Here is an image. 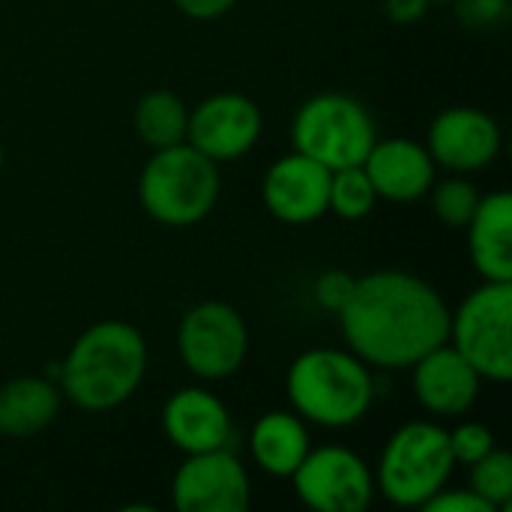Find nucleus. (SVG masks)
<instances>
[{
    "label": "nucleus",
    "instance_id": "1",
    "mask_svg": "<svg viewBox=\"0 0 512 512\" xmlns=\"http://www.w3.org/2000/svg\"><path fill=\"white\" fill-rule=\"evenodd\" d=\"M336 315L351 351L378 369H411L450 336L444 297L426 279L405 270H375L354 279Z\"/></svg>",
    "mask_w": 512,
    "mask_h": 512
},
{
    "label": "nucleus",
    "instance_id": "2",
    "mask_svg": "<svg viewBox=\"0 0 512 512\" xmlns=\"http://www.w3.org/2000/svg\"><path fill=\"white\" fill-rule=\"evenodd\" d=\"M147 342L126 321H99L87 327L57 366L60 393L84 411H111L123 405L144 381Z\"/></svg>",
    "mask_w": 512,
    "mask_h": 512
},
{
    "label": "nucleus",
    "instance_id": "3",
    "mask_svg": "<svg viewBox=\"0 0 512 512\" xmlns=\"http://www.w3.org/2000/svg\"><path fill=\"white\" fill-rule=\"evenodd\" d=\"M285 390L294 414L324 429H348L360 423L375 402L369 366L354 351L339 348L300 354L288 369Z\"/></svg>",
    "mask_w": 512,
    "mask_h": 512
},
{
    "label": "nucleus",
    "instance_id": "4",
    "mask_svg": "<svg viewBox=\"0 0 512 512\" xmlns=\"http://www.w3.org/2000/svg\"><path fill=\"white\" fill-rule=\"evenodd\" d=\"M138 201L159 225L189 228L216 207L219 168L186 141L153 150L138 180Z\"/></svg>",
    "mask_w": 512,
    "mask_h": 512
},
{
    "label": "nucleus",
    "instance_id": "5",
    "mask_svg": "<svg viewBox=\"0 0 512 512\" xmlns=\"http://www.w3.org/2000/svg\"><path fill=\"white\" fill-rule=\"evenodd\" d=\"M450 435L444 426L417 420L396 429L381 453L375 489L396 507H426L453 474Z\"/></svg>",
    "mask_w": 512,
    "mask_h": 512
},
{
    "label": "nucleus",
    "instance_id": "6",
    "mask_svg": "<svg viewBox=\"0 0 512 512\" xmlns=\"http://www.w3.org/2000/svg\"><path fill=\"white\" fill-rule=\"evenodd\" d=\"M294 147L330 171L363 165L372 150L375 120L366 105L348 93H318L306 99L291 126Z\"/></svg>",
    "mask_w": 512,
    "mask_h": 512
},
{
    "label": "nucleus",
    "instance_id": "7",
    "mask_svg": "<svg viewBox=\"0 0 512 512\" xmlns=\"http://www.w3.org/2000/svg\"><path fill=\"white\" fill-rule=\"evenodd\" d=\"M447 342L480 372L483 381L512 378V282H483L450 315Z\"/></svg>",
    "mask_w": 512,
    "mask_h": 512
},
{
    "label": "nucleus",
    "instance_id": "8",
    "mask_svg": "<svg viewBox=\"0 0 512 512\" xmlns=\"http://www.w3.org/2000/svg\"><path fill=\"white\" fill-rule=\"evenodd\" d=\"M177 351L195 378L222 381L243 366L249 351V327L234 306L207 300L183 315L177 330Z\"/></svg>",
    "mask_w": 512,
    "mask_h": 512
},
{
    "label": "nucleus",
    "instance_id": "9",
    "mask_svg": "<svg viewBox=\"0 0 512 512\" xmlns=\"http://www.w3.org/2000/svg\"><path fill=\"white\" fill-rule=\"evenodd\" d=\"M291 480L297 498L318 512H363L375 498L369 465L345 447L309 450Z\"/></svg>",
    "mask_w": 512,
    "mask_h": 512
},
{
    "label": "nucleus",
    "instance_id": "10",
    "mask_svg": "<svg viewBox=\"0 0 512 512\" xmlns=\"http://www.w3.org/2000/svg\"><path fill=\"white\" fill-rule=\"evenodd\" d=\"M171 501L180 512H243L252 501L249 474L228 447L192 453L174 474Z\"/></svg>",
    "mask_w": 512,
    "mask_h": 512
},
{
    "label": "nucleus",
    "instance_id": "11",
    "mask_svg": "<svg viewBox=\"0 0 512 512\" xmlns=\"http://www.w3.org/2000/svg\"><path fill=\"white\" fill-rule=\"evenodd\" d=\"M261 111L243 93H216L189 111L186 144H192L207 159L234 162L246 156L261 138Z\"/></svg>",
    "mask_w": 512,
    "mask_h": 512
},
{
    "label": "nucleus",
    "instance_id": "12",
    "mask_svg": "<svg viewBox=\"0 0 512 512\" xmlns=\"http://www.w3.org/2000/svg\"><path fill=\"white\" fill-rule=\"evenodd\" d=\"M261 198L279 222L309 225L330 210V168L294 150L267 168Z\"/></svg>",
    "mask_w": 512,
    "mask_h": 512
},
{
    "label": "nucleus",
    "instance_id": "13",
    "mask_svg": "<svg viewBox=\"0 0 512 512\" xmlns=\"http://www.w3.org/2000/svg\"><path fill=\"white\" fill-rule=\"evenodd\" d=\"M426 150L441 168L459 174L480 171L498 156L501 129L486 111L471 105H453L432 120Z\"/></svg>",
    "mask_w": 512,
    "mask_h": 512
},
{
    "label": "nucleus",
    "instance_id": "14",
    "mask_svg": "<svg viewBox=\"0 0 512 512\" xmlns=\"http://www.w3.org/2000/svg\"><path fill=\"white\" fill-rule=\"evenodd\" d=\"M411 369H414V396L429 414L459 417L474 408L483 378L450 342L423 354Z\"/></svg>",
    "mask_w": 512,
    "mask_h": 512
},
{
    "label": "nucleus",
    "instance_id": "15",
    "mask_svg": "<svg viewBox=\"0 0 512 512\" xmlns=\"http://www.w3.org/2000/svg\"><path fill=\"white\" fill-rule=\"evenodd\" d=\"M162 429L180 453H210L228 447L234 435L225 402L201 387L177 390L162 408Z\"/></svg>",
    "mask_w": 512,
    "mask_h": 512
},
{
    "label": "nucleus",
    "instance_id": "16",
    "mask_svg": "<svg viewBox=\"0 0 512 512\" xmlns=\"http://www.w3.org/2000/svg\"><path fill=\"white\" fill-rule=\"evenodd\" d=\"M363 171L375 186V195L393 204H411L423 198L435 183V159L426 144L411 138L375 141L363 159Z\"/></svg>",
    "mask_w": 512,
    "mask_h": 512
},
{
    "label": "nucleus",
    "instance_id": "17",
    "mask_svg": "<svg viewBox=\"0 0 512 512\" xmlns=\"http://www.w3.org/2000/svg\"><path fill=\"white\" fill-rule=\"evenodd\" d=\"M471 264L483 282H512V195L489 192L468 222Z\"/></svg>",
    "mask_w": 512,
    "mask_h": 512
},
{
    "label": "nucleus",
    "instance_id": "18",
    "mask_svg": "<svg viewBox=\"0 0 512 512\" xmlns=\"http://www.w3.org/2000/svg\"><path fill=\"white\" fill-rule=\"evenodd\" d=\"M60 387L48 378H12L0 384V435L30 438L54 423L60 411Z\"/></svg>",
    "mask_w": 512,
    "mask_h": 512
},
{
    "label": "nucleus",
    "instance_id": "19",
    "mask_svg": "<svg viewBox=\"0 0 512 512\" xmlns=\"http://www.w3.org/2000/svg\"><path fill=\"white\" fill-rule=\"evenodd\" d=\"M249 450L255 465L270 477H291L309 453V432L294 411H270L252 426Z\"/></svg>",
    "mask_w": 512,
    "mask_h": 512
},
{
    "label": "nucleus",
    "instance_id": "20",
    "mask_svg": "<svg viewBox=\"0 0 512 512\" xmlns=\"http://www.w3.org/2000/svg\"><path fill=\"white\" fill-rule=\"evenodd\" d=\"M186 123L189 108L171 90H150L135 105V132L153 150L186 141Z\"/></svg>",
    "mask_w": 512,
    "mask_h": 512
},
{
    "label": "nucleus",
    "instance_id": "21",
    "mask_svg": "<svg viewBox=\"0 0 512 512\" xmlns=\"http://www.w3.org/2000/svg\"><path fill=\"white\" fill-rule=\"evenodd\" d=\"M378 204L375 186L366 177L363 165H348L339 171H330V210L339 219L357 222L369 216Z\"/></svg>",
    "mask_w": 512,
    "mask_h": 512
},
{
    "label": "nucleus",
    "instance_id": "22",
    "mask_svg": "<svg viewBox=\"0 0 512 512\" xmlns=\"http://www.w3.org/2000/svg\"><path fill=\"white\" fill-rule=\"evenodd\" d=\"M432 198V213L441 219V225L453 228V231H465L471 216L477 213L480 204V192L471 180L465 177H450L441 183H432V189L426 192Z\"/></svg>",
    "mask_w": 512,
    "mask_h": 512
},
{
    "label": "nucleus",
    "instance_id": "23",
    "mask_svg": "<svg viewBox=\"0 0 512 512\" xmlns=\"http://www.w3.org/2000/svg\"><path fill=\"white\" fill-rule=\"evenodd\" d=\"M471 492H477L492 510H507L512 501V456L492 450L471 465Z\"/></svg>",
    "mask_w": 512,
    "mask_h": 512
},
{
    "label": "nucleus",
    "instance_id": "24",
    "mask_svg": "<svg viewBox=\"0 0 512 512\" xmlns=\"http://www.w3.org/2000/svg\"><path fill=\"white\" fill-rule=\"evenodd\" d=\"M447 435H450V453H453L456 465H468L471 468L474 462H480L486 453L495 450V435L483 423H462V426H456Z\"/></svg>",
    "mask_w": 512,
    "mask_h": 512
},
{
    "label": "nucleus",
    "instance_id": "25",
    "mask_svg": "<svg viewBox=\"0 0 512 512\" xmlns=\"http://www.w3.org/2000/svg\"><path fill=\"white\" fill-rule=\"evenodd\" d=\"M354 288V279L345 276L342 270H327L318 282H315V300L327 309V312H339L348 300Z\"/></svg>",
    "mask_w": 512,
    "mask_h": 512
},
{
    "label": "nucleus",
    "instance_id": "26",
    "mask_svg": "<svg viewBox=\"0 0 512 512\" xmlns=\"http://www.w3.org/2000/svg\"><path fill=\"white\" fill-rule=\"evenodd\" d=\"M423 510L429 512H495L477 492H465V489H441L435 498H429L426 501V507Z\"/></svg>",
    "mask_w": 512,
    "mask_h": 512
},
{
    "label": "nucleus",
    "instance_id": "27",
    "mask_svg": "<svg viewBox=\"0 0 512 512\" xmlns=\"http://www.w3.org/2000/svg\"><path fill=\"white\" fill-rule=\"evenodd\" d=\"M177 9L195 21H213V18H222L237 0H174Z\"/></svg>",
    "mask_w": 512,
    "mask_h": 512
},
{
    "label": "nucleus",
    "instance_id": "28",
    "mask_svg": "<svg viewBox=\"0 0 512 512\" xmlns=\"http://www.w3.org/2000/svg\"><path fill=\"white\" fill-rule=\"evenodd\" d=\"M0 168H3V147H0Z\"/></svg>",
    "mask_w": 512,
    "mask_h": 512
}]
</instances>
